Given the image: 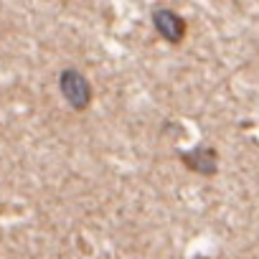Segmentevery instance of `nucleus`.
Wrapping results in <instances>:
<instances>
[{"instance_id":"nucleus-1","label":"nucleus","mask_w":259,"mask_h":259,"mask_svg":"<svg viewBox=\"0 0 259 259\" xmlns=\"http://www.w3.org/2000/svg\"><path fill=\"white\" fill-rule=\"evenodd\" d=\"M59 89L64 94V99L71 104V109H87L89 102H92V87H89V79L76 71V69H64L59 74Z\"/></svg>"},{"instance_id":"nucleus-3","label":"nucleus","mask_w":259,"mask_h":259,"mask_svg":"<svg viewBox=\"0 0 259 259\" xmlns=\"http://www.w3.org/2000/svg\"><path fill=\"white\" fill-rule=\"evenodd\" d=\"M181 160L196 173H206V176L216 173V153L211 148H196V150L181 155Z\"/></svg>"},{"instance_id":"nucleus-2","label":"nucleus","mask_w":259,"mask_h":259,"mask_svg":"<svg viewBox=\"0 0 259 259\" xmlns=\"http://www.w3.org/2000/svg\"><path fill=\"white\" fill-rule=\"evenodd\" d=\"M153 26L168 44H181L186 38V21L168 8H158L153 13Z\"/></svg>"}]
</instances>
